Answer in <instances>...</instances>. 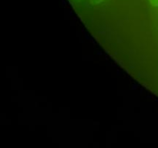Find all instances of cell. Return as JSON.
<instances>
[{
	"label": "cell",
	"instance_id": "1",
	"mask_svg": "<svg viewBox=\"0 0 158 148\" xmlns=\"http://www.w3.org/2000/svg\"><path fill=\"white\" fill-rule=\"evenodd\" d=\"M151 6L154 7H158V0H149Z\"/></svg>",
	"mask_w": 158,
	"mask_h": 148
},
{
	"label": "cell",
	"instance_id": "2",
	"mask_svg": "<svg viewBox=\"0 0 158 148\" xmlns=\"http://www.w3.org/2000/svg\"><path fill=\"white\" fill-rule=\"evenodd\" d=\"M104 0H91V2L94 5H97V4H100L102 2H103Z\"/></svg>",
	"mask_w": 158,
	"mask_h": 148
},
{
	"label": "cell",
	"instance_id": "3",
	"mask_svg": "<svg viewBox=\"0 0 158 148\" xmlns=\"http://www.w3.org/2000/svg\"><path fill=\"white\" fill-rule=\"evenodd\" d=\"M137 86H137V84H134V85H133L132 89H134H134H137Z\"/></svg>",
	"mask_w": 158,
	"mask_h": 148
}]
</instances>
